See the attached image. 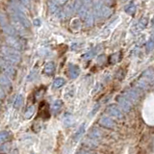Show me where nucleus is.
<instances>
[{
  "label": "nucleus",
  "mask_w": 154,
  "mask_h": 154,
  "mask_svg": "<svg viewBox=\"0 0 154 154\" xmlns=\"http://www.w3.org/2000/svg\"><path fill=\"white\" fill-rule=\"evenodd\" d=\"M84 133H85V123H83L82 125H81L78 128V130L76 131V133L73 136V140L74 141H78V140L83 136Z\"/></svg>",
  "instance_id": "obj_12"
},
{
  "label": "nucleus",
  "mask_w": 154,
  "mask_h": 154,
  "mask_svg": "<svg viewBox=\"0 0 154 154\" xmlns=\"http://www.w3.org/2000/svg\"><path fill=\"white\" fill-rule=\"evenodd\" d=\"M122 96L127 99V100L131 104L137 103V101L139 100V98H140V93L136 89H129L127 90H125Z\"/></svg>",
  "instance_id": "obj_3"
},
{
  "label": "nucleus",
  "mask_w": 154,
  "mask_h": 154,
  "mask_svg": "<svg viewBox=\"0 0 154 154\" xmlns=\"http://www.w3.org/2000/svg\"><path fill=\"white\" fill-rule=\"evenodd\" d=\"M9 138H10V134L7 131H1L0 132V144H4L7 142Z\"/></svg>",
  "instance_id": "obj_16"
},
{
  "label": "nucleus",
  "mask_w": 154,
  "mask_h": 154,
  "mask_svg": "<svg viewBox=\"0 0 154 154\" xmlns=\"http://www.w3.org/2000/svg\"><path fill=\"white\" fill-rule=\"evenodd\" d=\"M81 7H82V2H81V0H76L74 3V9L77 11H79Z\"/></svg>",
  "instance_id": "obj_20"
},
{
  "label": "nucleus",
  "mask_w": 154,
  "mask_h": 154,
  "mask_svg": "<svg viewBox=\"0 0 154 154\" xmlns=\"http://www.w3.org/2000/svg\"><path fill=\"white\" fill-rule=\"evenodd\" d=\"M22 103H23V96L22 94H17L15 98V102H13V107L16 108V109H19L21 107Z\"/></svg>",
  "instance_id": "obj_13"
},
{
  "label": "nucleus",
  "mask_w": 154,
  "mask_h": 154,
  "mask_svg": "<svg viewBox=\"0 0 154 154\" xmlns=\"http://www.w3.org/2000/svg\"><path fill=\"white\" fill-rule=\"evenodd\" d=\"M101 139V132L100 130L97 128H92L88 135L87 143L90 144V146H96Z\"/></svg>",
  "instance_id": "obj_2"
},
{
  "label": "nucleus",
  "mask_w": 154,
  "mask_h": 154,
  "mask_svg": "<svg viewBox=\"0 0 154 154\" xmlns=\"http://www.w3.org/2000/svg\"><path fill=\"white\" fill-rule=\"evenodd\" d=\"M34 113H35V107L33 105H31L27 108V110L25 111L24 117H26V119H30V117H32V116L34 115Z\"/></svg>",
  "instance_id": "obj_17"
},
{
  "label": "nucleus",
  "mask_w": 154,
  "mask_h": 154,
  "mask_svg": "<svg viewBox=\"0 0 154 154\" xmlns=\"http://www.w3.org/2000/svg\"><path fill=\"white\" fill-rule=\"evenodd\" d=\"M54 70H55V65H54V63L49 62V63H47V64L44 66L43 71H44L45 74L51 75L53 72H54Z\"/></svg>",
  "instance_id": "obj_11"
},
{
  "label": "nucleus",
  "mask_w": 154,
  "mask_h": 154,
  "mask_svg": "<svg viewBox=\"0 0 154 154\" xmlns=\"http://www.w3.org/2000/svg\"><path fill=\"white\" fill-rule=\"evenodd\" d=\"M80 73V69L75 65H70V77L71 79H75L76 77H78Z\"/></svg>",
  "instance_id": "obj_9"
},
{
  "label": "nucleus",
  "mask_w": 154,
  "mask_h": 154,
  "mask_svg": "<svg viewBox=\"0 0 154 154\" xmlns=\"http://www.w3.org/2000/svg\"><path fill=\"white\" fill-rule=\"evenodd\" d=\"M7 40H8V43L12 46V48L16 49V48H17V49H20L21 44H20V43H19V40H17L16 38H13V37H9Z\"/></svg>",
  "instance_id": "obj_10"
},
{
  "label": "nucleus",
  "mask_w": 154,
  "mask_h": 154,
  "mask_svg": "<svg viewBox=\"0 0 154 154\" xmlns=\"http://www.w3.org/2000/svg\"><path fill=\"white\" fill-rule=\"evenodd\" d=\"M63 122H64V124L67 126H70L73 124V117L70 114H66L65 117H64V120H63Z\"/></svg>",
  "instance_id": "obj_15"
},
{
  "label": "nucleus",
  "mask_w": 154,
  "mask_h": 154,
  "mask_svg": "<svg viewBox=\"0 0 154 154\" xmlns=\"http://www.w3.org/2000/svg\"><path fill=\"white\" fill-rule=\"evenodd\" d=\"M80 154H90V152H88V151H82Z\"/></svg>",
  "instance_id": "obj_23"
},
{
  "label": "nucleus",
  "mask_w": 154,
  "mask_h": 154,
  "mask_svg": "<svg viewBox=\"0 0 154 154\" xmlns=\"http://www.w3.org/2000/svg\"><path fill=\"white\" fill-rule=\"evenodd\" d=\"M99 123H100L103 127H106V128H110L113 129L115 127V122L113 120L111 117H101V120H99Z\"/></svg>",
  "instance_id": "obj_7"
},
{
  "label": "nucleus",
  "mask_w": 154,
  "mask_h": 154,
  "mask_svg": "<svg viewBox=\"0 0 154 154\" xmlns=\"http://www.w3.org/2000/svg\"><path fill=\"white\" fill-rule=\"evenodd\" d=\"M66 84V80L64 78H61V77H59V78H56L55 80H54L53 82V88L54 89H59L63 87Z\"/></svg>",
  "instance_id": "obj_14"
},
{
  "label": "nucleus",
  "mask_w": 154,
  "mask_h": 154,
  "mask_svg": "<svg viewBox=\"0 0 154 154\" xmlns=\"http://www.w3.org/2000/svg\"><path fill=\"white\" fill-rule=\"evenodd\" d=\"M31 154H34V153H31Z\"/></svg>",
  "instance_id": "obj_24"
},
{
  "label": "nucleus",
  "mask_w": 154,
  "mask_h": 154,
  "mask_svg": "<svg viewBox=\"0 0 154 154\" xmlns=\"http://www.w3.org/2000/svg\"><path fill=\"white\" fill-rule=\"evenodd\" d=\"M117 102H119V104H120V106L122 111H124V112L127 113V112H129L131 110V108H132V104H131L127 100V99H126L125 97H123L122 96L117 97Z\"/></svg>",
  "instance_id": "obj_6"
},
{
  "label": "nucleus",
  "mask_w": 154,
  "mask_h": 154,
  "mask_svg": "<svg viewBox=\"0 0 154 154\" xmlns=\"http://www.w3.org/2000/svg\"><path fill=\"white\" fill-rule=\"evenodd\" d=\"M0 70H1L8 77H13L15 75V70H13L11 63L3 60V59H0Z\"/></svg>",
  "instance_id": "obj_4"
},
{
  "label": "nucleus",
  "mask_w": 154,
  "mask_h": 154,
  "mask_svg": "<svg viewBox=\"0 0 154 154\" xmlns=\"http://www.w3.org/2000/svg\"><path fill=\"white\" fill-rule=\"evenodd\" d=\"M20 1L23 3V4H25V5H27V4L30 3V0H20Z\"/></svg>",
  "instance_id": "obj_21"
},
{
  "label": "nucleus",
  "mask_w": 154,
  "mask_h": 154,
  "mask_svg": "<svg viewBox=\"0 0 154 154\" xmlns=\"http://www.w3.org/2000/svg\"><path fill=\"white\" fill-rule=\"evenodd\" d=\"M106 113L110 117H116L117 120H122L123 117V113L120 109L119 107H117L116 105H109L106 109Z\"/></svg>",
  "instance_id": "obj_5"
},
{
  "label": "nucleus",
  "mask_w": 154,
  "mask_h": 154,
  "mask_svg": "<svg viewBox=\"0 0 154 154\" xmlns=\"http://www.w3.org/2000/svg\"><path fill=\"white\" fill-rule=\"evenodd\" d=\"M2 54L7 59V61L12 64H19L20 62V55L16 49L12 47H3Z\"/></svg>",
  "instance_id": "obj_1"
},
{
  "label": "nucleus",
  "mask_w": 154,
  "mask_h": 154,
  "mask_svg": "<svg viewBox=\"0 0 154 154\" xmlns=\"http://www.w3.org/2000/svg\"><path fill=\"white\" fill-rule=\"evenodd\" d=\"M149 49H152V40H150V43H149Z\"/></svg>",
  "instance_id": "obj_22"
},
{
  "label": "nucleus",
  "mask_w": 154,
  "mask_h": 154,
  "mask_svg": "<svg viewBox=\"0 0 154 154\" xmlns=\"http://www.w3.org/2000/svg\"><path fill=\"white\" fill-rule=\"evenodd\" d=\"M62 108H63V101L60 100V99H58V100H55V101L52 103V105H51V110H52V112L55 115L59 114V113L61 112Z\"/></svg>",
  "instance_id": "obj_8"
},
{
  "label": "nucleus",
  "mask_w": 154,
  "mask_h": 154,
  "mask_svg": "<svg viewBox=\"0 0 154 154\" xmlns=\"http://www.w3.org/2000/svg\"><path fill=\"white\" fill-rule=\"evenodd\" d=\"M49 8H50V11H51L52 13H56V12L59 10L58 4L55 3V2H51L50 4H49Z\"/></svg>",
  "instance_id": "obj_18"
},
{
  "label": "nucleus",
  "mask_w": 154,
  "mask_h": 154,
  "mask_svg": "<svg viewBox=\"0 0 154 154\" xmlns=\"http://www.w3.org/2000/svg\"><path fill=\"white\" fill-rule=\"evenodd\" d=\"M85 20H86V23H87L88 25H92L93 22V17L92 15H88L85 17Z\"/></svg>",
  "instance_id": "obj_19"
}]
</instances>
